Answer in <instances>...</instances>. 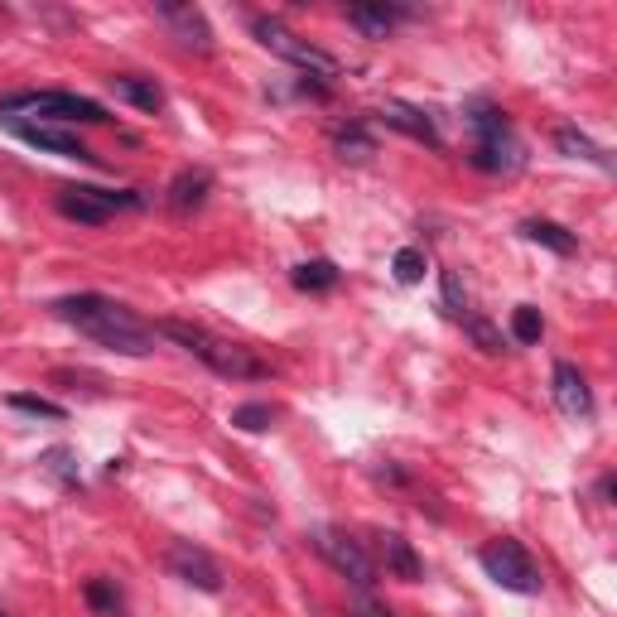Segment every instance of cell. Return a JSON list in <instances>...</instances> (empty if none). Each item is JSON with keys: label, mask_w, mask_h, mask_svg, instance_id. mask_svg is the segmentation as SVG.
Masks as SVG:
<instances>
[{"label": "cell", "mask_w": 617, "mask_h": 617, "mask_svg": "<svg viewBox=\"0 0 617 617\" xmlns=\"http://www.w3.org/2000/svg\"><path fill=\"white\" fill-rule=\"evenodd\" d=\"M63 323H73L77 333H87V338H97L102 347L121 357H145L155 353V329L150 323H140L131 309H121L116 299H102V295H69L53 305Z\"/></svg>", "instance_id": "1"}, {"label": "cell", "mask_w": 617, "mask_h": 617, "mask_svg": "<svg viewBox=\"0 0 617 617\" xmlns=\"http://www.w3.org/2000/svg\"><path fill=\"white\" fill-rule=\"evenodd\" d=\"M155 333H164V338L178 343L184 353H194L198 362L208 367V372H218V377H227V381H261V377H271V362H261V357H256L251 347L218 338V333L198 329V323L160 319V323H155Z\"/></svg>", "instance_id": "2"}, {"label": "cell", "mask_w": 617, "mask_h": 617, "mask_svg": "<svg viewBox=\"0 0 617 617\" xmlns=\"http://www.w3.org/2000/svg\"><path fill=\"white\" fill-rule=\"evenodd\" d=\"M15 111H39L49 121H83V126H107V107L92 102V97L77 92H20L0 102V121L15 116Z\"/></svg>", "instance_id": "3"}, {"label": "cell", "mask_w": 617, "mask_h": 617, "mask_svg": "<svg viewBox=\"0 0 617 617\" xmlns=\"http://www.w3.org/2000/svg\"><path fill=\"white\" fill-rule=\"evenodd\" d=\"M251 35L261 39L271 53H280L285 63H295V69H305L313 77H338V59H333V53H323V49H313L309 39L289 35V29L280 25V20H271V15H256L251 20Z\"/></svg>", "instance_id": "4"}, {"label": "cell", "mask_w": 617, "mask_h": 617, "mask_svg": "<svg viewBox=\"0 0 617 617\" xmlns=\"http://www.w3.org/2000/svg\"><path fill=\"white\" fill-rule=\"evenodd\" d=\"M478 565L488 569V579L502 583L507 593H541V583H545L541 569H535V559L516 541H488L478 550Z\"/></svg>", "instance_id": "5"}, {"label": "cell", "mask_w": 617, "mask_h": 617, "mask_svg": "<svg viewBox=\"0 0 617 617\" xmlns=\"http://www.w3.org/2000/svg\"><path fill=\"white\" fill-rule=\"evenodd\" d=\"M59 212L69 222H83V227H102L111 212L121 208H140V194H116V188H59Z\"/></svg>", "instance_id": "6"}, {"label": "cell", "mask_w": 617, "mask_h": 617, "mask_svg": "<svg viewBox=\"0 0 617 617\" xmlns=\"http://www.w3.org/2000/svg\"><path fill=\"white\" fill-rule=\"evenodd\" d=\"M309 541H313V550H319V555L329 559V565L338 569V575H343L347 583H357L362 593L377 583V565H372V555H367V550L357 545L353 535H343V531H313Z\"/></svg>", "instance_id": "7"}, {"label": "cell", "mask_w": 617, "mask_h": 617, "mask_svg": "<svg viewBox=\"0 0 617 617\" xmlns=\"http://www.w3.org/2000/svg\"><path fill=\"white\" fill-rule=\"evenodd\" d=\"M164 565H170V575L184 579L188 589H203V593L222 589V565L208 555L203 545H194V541H174L170 555H164Z\"/></svg>", "instance_id": "8"}, {"label": "cell", "mask_w": 617, "mask_h": 617, "mask_svg": "<svg viewBox=\"0 0 617 617\" xmlns=\"http://www.w3.org/2000/svg\"><path fill=\"white\" fill-rule=\"evenodd\" d=\"M5 131L10 136H20L25 145H35V150H44V155H59V160H97L92 150H87L83 140L73 136V131H63V126H49V121H20V116H10L5 121Z\"/></svg>", "instance_id": "9"}, {"label": "cell", "mask_w": 617, "mask_h": 617, "mask_svg": "<svg viewBox=\"0 0 617 617\" xmlns=\"http://www.w3.org/2000/svg\"><path fill=\"white\" fill-rule=\"evenodd\" d=\"M155 15L164 20V25L174 29V39L184 44V49H194V53H212V29H208V20H203V10H194V5H170L164 0Z\"/></svg>", "instance_id": "10"}, {"label": "cell", "mask_w": 617, "mask_h": 617, "mask_svg": "<svg viewBox=\"0 0 617 617\" xmlns=\"http://www.w3.org/2000/svg\"><path fill=\"white\" fill-rule=\"evenodd\" d=\"M555 406L565 410L569 420H589L593 415V391H589V381H583V372L575 362L555 367Z\"/></svg>", "instance_id": "11"}, {"label": "cell", "mask_w": 617, "mask_h": 617, "mask_svg": "<svg viewBox=\"0 0 617 617\" xmlns=\"http://www.w3.org/2000/svg\"><path fill=\"white\" fill-rule=\"evenodd\" d=\"M381 121H386V126H396L400 136H410V140L430 145V150H440V131H434V121L424 116L420 107H410V102H386V107H381Z\"/></svg>", "instance_id": "12"}, {"label": "cell", "mask_w": 617, "mask_h": 617, "mask_svg": "<svg viewBox=\"0 0 617 617\" xmlns=\"http://www.w3.org/2000/svg\"><path fill=\"white\" fill-rule=\"evenodd\" d=\"M473 164L478 170H516V164H521V145L511 140V131H502V136H482L478 150H473Z\"/></svg>", "instance_id": "13"}, {"label": "cell", "mask_w": 617, "mask_h": 617, "mask_svg": "<svg viewBox=\"0 0 617 617\" xmlns=\"http://www.w3.org/2000/svg\"><path fill=\"white\" fill-rule=\"evenodd\" d=\"M381 559H386V569H391V575H396V579H406V583H415V579L424 575L420 555H415L410 541H406V535H396V531H386V535H381Z\"/></svg>", "instance_id": "14"}, {"label": "cell", "mask_w": 617, "mask_h": 617, "mask_svg": "<svg viewBox=\"0 0 617 617\" xmlns=\"http://www.w3.org/2000/svg\"><path fill=\"white\" fill-rule=\"evenodd\" d=\"M208 188H212V174L208 170H184L170 184V208L174 212H194L208 203Z\"/></svg>", "instance_id": "15"}, {"label": "cell", "mask_w": 617, "mask_h": 617, "mask_svg": "<svg viewBox=\"0 0 617 617\" xmlns=\"http://www.w3.org/2000/svg\"><path fill=\"white\" fill-rule=\"evenodd\" d=\"M111 92L121 97V102H131V107H140V111H164V92L150 83V77H131V73H121V77H111Z\"/></svg>", "instance_id": "16"}, {"label": "cell", "mask_w": 617, "mask_h": 617, "mask_svg": "<svg viewBox=\"0 0 617 617\" xmlns=\"http://www.w3.org/2000/svg\"><path fill=\"white\" fill-rule=\"evenodd\" d=\"M396 20H400L396 5H353V10H347V25L362 29L367 39H386Z\"/></svg>", "instance_id": "17"}, {"label": "cell", "mask_w": 617, "mask_h": 617, "mask_svg": "<svg viewBox=\"0 0 617 617\" xmlns=\"http://www.w3.org/2000/svg\"><path fill=\"white\" fill-rule=\"evenodd\" d=\"M555 145L569 155V160H589V164H599V170H613L608 155H603L599 145L583 136V131H575V126H559V131H555Z\"/></svg>", "instance_id": "18"}, {"label": "cell", "mask_w": 617, "mask_h": 617, "mask_svg": "<svg viewBox=\"0 0 617 617\" xmlns=\"http://www.w3.org/2000/svg\"><path fill=\"white\" fill-rule=\"evenodd\" d=\"M526 237H531L535 246H545V251H555V256H575V232H565L559 222H545V218H535V222H526Z\"/></svg>", "instance_id": "19"}, {"label": "cell", "mask_w": 617, "mask_h": 617, "mask_svg": "<svg viewBox=\"0 0 617 617\" xmlns=\"http://www.w3.org/2000/svg\"><path fill=\"white\" fill-rule=\"evenodd\" d=\"M289 280H295V289H309V295H319V289H333L338 285V266L333 261H299L295 271H289Z\"/></svg>", "instance_id": "20"}, {"label": "cell", "mask_w": 617, "mask_h": 617, "mask_svg": "<svg viewBox=\"0 0 617 617\" xmlns=\"http://www.w3.org/2000/svg\"><path fill=\"white\" fill-rule=\"evenodd\" d=\"M333 145H338L343 160H372V155H377V140L367 136L362 126H343L338 136H333Z\"/></svg>", "instance_id": "21"}, {"label": "cell", "mask_w": 617, "mask_h": 617, "mask_svg": "<svg viewBox=\"0 0 617 617\" xmlns=\"http://www.w3.org/2000/svg\"><path fill=\"white\" fill-rule=\"evenodd\" d=\"M275 406H266V400H251V406H237L232 410V424H237V430H246V434H261V430H271L275 424Z\"/></svg>", "instance_id": "22"}, {"label": "cell", "mask_w": 617, "mask_h": 617, "mask_svg": "<svg viewBox=\"0 0 617 617\" xmlns=\"http://www.w3.org/2000/svg\"><path fill=\"white\" fill-rule=\"evenodd\" d=\"M541 333H545V319L535 305H521L511 313V338L516 343H541Z\"/></svg>", "instance_id": "23"}, {"label": "cell", "mask_w": 617, "mask_h": 617, "mask_svg": "<svg viewBox=\"0 0 617 617\" xmlns=\"http://www.w3.org/2000/svg\"><path fill=\"white\" fill-rule=\"evenodd\" d=\"M464 329H468V338H473V343H478L488 357H497L502 347H507V338H502V333L492 329L488 319H478V313H464Z\"/></svg>", "instance_id": "24"}, {"label": "cell", "mask_w": 617, "mask_h": 617, "mask_svg": "<svg viewBox=\"0 0 617 617\" xmlns=\"http://www.w3.org/2000/svg\"><path fill=\"white\" fill-rule=\"evenodd\" d=\"M391 271H396L400 285H420L424 280V251L420 246H400L396 261H391Z\"/></svg>", "instance_id": "25"}, {"label": "cell", "mask_w": 617, "mask_h": 617, "mask_svg": "<svg viewBox=\"0 0 617 617\" xmlns=\"http://www.w3.org/2000/svg\"><path fill=\"white\" fill-rule=\"evenodd\" d=\"M87 603H92L102 617H121V589L111 579H92V583H87Z\"/></svg>", "instance_id": "26"}, {"label": "cell", "mask_w": 617, "mask_h": 617, "mask_svg": "<svg viewBox=\"0 0 617 617\" xmlns=\"http://www.w3.org/2000/svg\"><path fill=\"white\" fill-rule=\"evenodd\" d=\"M10 406L15 410H25V415H39V420H63V406H53V400H44V396H10Z\"/></svg>", "instance_id": "27"}, {"label": "cell", "mask_w": 617, "mask_h": 617, "mask_svg": "<svg viewBox=\"0 0 617 617\" xmlns=\"http://www.w3.org/2000/svg\"><path fill=\"white\" fill-rule=\"evenodd\" d=\"M444 309L454 313V319H464V313H468V295H464V280H458L454 271H444Z\"/></svg>", "instance_id": "28"}, {"label": "cell", "mask_w": 617, "mask_h": 617, "mask_svg": "<svg viewBox=\"0 0 617 617\" xmlns=\"http://www.w3.org/2000/svg\"><path fill=\"white\" fill-rule=\"evenodd\" d=\"M44 468H49V473H59L63 482H77V464H73L69 448H49V454H44Z\"/></svg>", "instance_id": "29"}, {"label": "cell", "mask_w": 617, "mask_h": 617, "mask_svg": "<svg viewBox=\"0 0 617 617\" xmlns=\"http://www.w3.org/2000/svg\"><path fill=\"white\" fill-rule=\"evenodd\" d=\"M353 617H396V613H391V608H377V603H362V608H357Z\"/></svg>", "instance_id": "30"}, {"label": "cell", "mask_w": 617, "mask_h": 617, "mask_svg": "<svg viewBox=\"0 0 617 617\" xmlns=\"http://www.w3.org/2000/svg\"><path fill=\"white\" fill-rule=\"evenodd\" d=\"M0 617H10V613H5V608H0Z\"/></svg>", "instance_id": "31"}]
</instances>
